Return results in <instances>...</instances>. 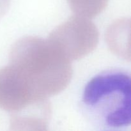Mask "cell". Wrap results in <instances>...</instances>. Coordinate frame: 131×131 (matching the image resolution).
I'll list each match as a JSON object with an SVG mask.
<instances>
[{"mask_svg":"<svg viewBox=\"0 0 131 131\" xmlns=\"http://www.w3.org/2000/svg\"><path fill=\"white\" fill-rule=\"evenodd\" d=\"M10 3V0H0V20L7 13Z\"/></svg>","mask_w":131,"mask_h":131,"instance_id":"cell-8","label":"cell"},{"mask_svg":"<svg viewBox=\"0 0 131 131\" xmlns=\"http://www.w3.org/2000/svg\"><path fill=\"white\" fill-rule=\"evenodd\" d=\"M98 29L93 22L83 17L73 16L56 27L47 40L69 61L87 56L97 47Z\"/></svg>","mask_w":131,"mask_h":131,"instance_id":"cell-3","label":"cell"},{"mask_svg":"<svg viewBox=\"0 0 131 131\" xmlns=\"http://www.w3.org/2000/svg\"><path fill=\"white\" fill-rule=\"evenodd\" d=\"M83 101L91 115L106 126H128L131 115L130 76L120 71L97 75L87 84Z\"/></svg>","mask_w":131,"mask_h":131,"instance_id":"cell-2","label":"cell"},{"mask_svg":"<svg viewBox=\"0 0 131 131\" xmlns=\"http://www.w3.org/2000/svg\"><path fill=\"white\" fill-rule=\"evenodd\" d=\"M130 20L120 19L110 26L106 35L107 46L111 51L119 57L130 60Z\"/></svg>","mask_w":131,"mask_h":131,"instance_id":"cell-6","label":"cell"},{"mask_svg":"<svg viewBox=\"0 0 131 131\" xmlns=\"http://www.w3.org/2000/svg\"><path fill=\"white\" fill-rule=\"evenodd\" d=\"M67 2L75 15L90 19L106 8L109 0H67Z\"/></svg>","mask_w":131,"mask_h":131,"instance_id":"cell-7","label":"cell"},{"mask_svg":"<svg viewBox=\"0 0 131 131\" xmlns=\"http://www.w3.org/2000/svg\"><path fill=\"white\" fill-rule=\"evenodd\" d=\"M45 99L38 97L15 66L10 64L0 69V108L14 114Z\"/></svg>","mask_w":131,"mask_h":131,"instance_id":"cell-4","label":"cell"},{"mask_svg":"<svg viewBox=\"0 0 131 131\" xmlns=\"http://www.w3.org/2000/svg\"><path fill=\"white\" fill-rule=\"evenodd\" d=\"M50 115L49 103L43 100L13 114L10 127L13 130H46Z\"/></svg>","mask_w":131,"mask_h":131,"instance_id":"cell-5","label":"cell"},{"mask_svg":"<svg viewBox=\"0 0 131 131\" xmlns=\"http://www.w3.org/2000/svg\"><path fill=\"white\" fill-rule=\"evenodd\" d=\"M10 64L19 69L42 99L65 89L71 80V61L47 40L26 37L17 41L10 52Z\"/></svg>","mask_w":131,"mask_h":131,"instance_id":"cell-1","label":"cell"}]
</instances>
